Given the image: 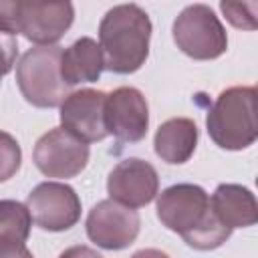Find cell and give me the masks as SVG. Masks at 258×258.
I'll use <instances>...</instances> for the list:
<instances>
[{
  "mask_svg": "<svg viewBox=\"0 0 258 258\" xmlns=\"http://www.w3.org/2000/svg\"><path fill=\"white\" fill-rule=\"evenodd\" d=\"M131 258H169L165 252L157 250V248H145V250H139L135 252Z\"/></svg>",
  "mask_w": 258,
  "mask_h": 258,
  "instance_id": "cell-22",
  "label": "cell"
},
{
  "mask_svg": "<svg viewBox=\"0 0 258 258\" xmlns=\"http://www.w3.org/2000/svg\"><path fill=\"white\" fill-rule=\"evenodd\" d=\"M105 125L117 141L135 143L147 135L149 107L141 91L133 87H119L107 95Z\"/></svg>",
  "mask_w": 258,
  "mask_h": 258,
  "instance_id": "cell-10",
  "label": "cell"
},
{
  "mask_svg": "<svg viewBox=\"0 0 258 258\" xmlns=\"http://www.w3.org/2000/svg\"><path fill=\"white\" fill-rule=\"evenodd\" d=\"M60 54L62 48L50 44L32 46L20 56L16 64V83L26 103L50 109L60 107L71 95L69 85L60 77Z\"/></svg>",
  "mask_w": 258,
  "mask_h": 258,
  "instance_id": "cell-5",
  "label": "cell"
},
{
  "mask_svg": "<svg viewBox=\"0 0 258 258\" xmlns=\"http://www.w3.org/2000/svg\"><path fill=\"white\" fill-rule=\"evenodd\" d=\"M157 218L196 250H214L232 234L214 214L210 196L196 183H175L163 189L157 200Z\"/></svg>",
  "mask_w": 258,
  "mask_h": 258,
  "instance_id": "cell-1",
  "label": "cell"
},
{
  "mask_svg": "<svg viewBox=\"0 0 258 258\" xmlns=\"http://www.w3.org/2000/svg\"><path fill=\"white\" fill-rule=\"evenodd\" d=\"M171 32L177 48L196 60L218 58L228 48L224 26L206 4L185 6L175 18Z\"/></svg>",
  "mask_w": 258,
  "mask_h": 258,
  "instance_id": "cell-6",
  "label": "cell"
},
{
  "mask_svg": "<svg viewBox=\"0 0 258 258\" xmlns=\"http://www.w3.org/2000/svg\"><path fill=\"white\" fill-rule=\"evenodd\" d=\"M34 165L46 177H75L89 163V145L64 131L54 127L44 133L32 151Z\"/></svg>",
  "mask_w": 258,
  "mask_h": 258,
  "instance_id": "cell-7",
  "label": "cell"
},
{
  "mask_svg": "<svg viewBox=\"0 0 258 258\" xmlns=\"http://www.w3.org/2000/svg\"><path fill=\"white\" fill-rule=\"evenodd\" d=\"M16 54H18V42L12 34L0 30V79L10 73L14 60H16Z\"/></svg>",
  "mask_w": 258,
  "mask_h": 258,
  "instance_id": "cell-19",
  "label": "cell"
},
{
  "mask_svg": "<svg viewBox=\"0 0 258 258\" xmlns=\"http://www.w3.org/2000/svg\"><path fill=\"white\" fill-rule=\"evenodd\" d=\"M0 258H34L24 242L0 240Z\"/></svg>",
  "mask_w": 258,
  "mask_h": 258,
  "instance_id": "cell-20",
  "label": "cell"
},
{
  "mask_svg": "<svg viewBox=\"0 0 258 258\" xmlns=\"http://www.w3.org/2000/svg\"><path fill=\"white\" fill-rule=\"evenodd\" d=\"M151 20L137 4H119L105 12L99 24V48L103 64L117 75L141 69L149 54Z\"/></svg>",
  "mask_w": 258,
  "mask_h": 258,
  "instance_id": "cell-2",
  "label": "cell"
},
{
  "mask_svg": "<svg viewBox=\"0 0 258 258\" xmlns=\"http://www.w3.org/2000/svg\"><path fill=\"white\" fill-rule=\"evenodd\" d=\"M155 153L165 163H185L198 145V125L187 117H173L155 131Z\"/></svg>",
  "mask_w": 258,
  "mask_h": 258,
  "instance_id": "cell-14",
  "label": "cell"
},
{
  "mask_svg": "<svg viewBox=\"0 0 258 258\" xmlns=\"http://www.w3.org/2000/svg\"><path fill=\"white\" fill-rule=\"evenodd\" d=\"M75 18L71 2L36 0H0V30L8 34L22 32L38 46H50L64 36Z\"/></svg>",
  "mask_w": 258,
  "mask_h": 258,
  "instance_id": "cell-4",
  "label": "cell"
},
{
  "mask_svg": "<svg viewBox=\"0 0 258 258\" xmlns=\"http://www.w3.org/2000/svg\"><path fill=\"white\" fill-rule=\"evenodd\" d=\"M157 187L159 177L155 167L139 157L119 161L107 177L109 200L133 210L147 206L157 196Z\"/></svg>",
  "mask_w": 258,
  "mask_h": 258,
  "instance_id": "cell-12",
  "label": "cell"
},
{
  "mask_svg": "<svg viewBox=\"0 0 258 258\" xmlns=\"http://www.w3.org/2000/svg\"><path fill=\"white\" fill-rule=\"evenodd\" d=\"M206 125L218 147L230 151L250 147L258 137L256 89L230 87L222 91L208 113Z\"/></svg>",
  "mask_w": 258,
  "mask_h": 258,
  "instance_id": "cell-3",
  "label": "cell"
},
{
  "mask_svg": "<svg viewBox=\"0 0 258 258\" xmlns=\"http://www.w3.org/2000/svg\"><path fill=\"white\" fill-rule=\"evenodd\" d=\"M105 64H103V52L97 44V40L83 36L75 40L69 48H62L60 54V77L62 81L73 87L79 83H93L101 77Z\"/></svg>",
  "mask_w": 258,
  "mask_h": 258,
  "instance_id": "cell-15",
  "label": "cell"
},
{
  "mask_svg": "<svg viewBox=\"0 0 258 258\" xmlns=\"http://www.w3.org/2000/svg\"><path fill=\"white\" fill-rule=\"evenodd\" d=\"M139 214L113 200L97 202L87 216V236L105 250H123L139 234Z\"/></svg>",
  "mask_w": 258,
  "mask_h": 258,
  "instance_id": "cell-9",
  "label": "cell"
},
{
  "mask_svg": "<svg viewBox=\"0 0 258 258\" xmlns=\"http://www.w3.org/2000/svg\"><path fill=\"white\" fill-rule=\"evenodd\" d=\"M20 161L22 151L18 141L10 133L0 131V181L10 179L20 169Z\"/></svg>",
  "mask_w": 258,
  "mask_h": 258,
  "instance_id": "cell-17",
  "label": "cell"
},
{
  "mask_svg": "<svg viewBox=\"0 0 258 258\" xmlns=\"http://www.w3.org/2000/svg\"><path fill=\"white\" fill-rule=\"evenodd\" d=\"M220 10L236 28H246V30L256 28L258 2H220Z\"/></svg>",
  "mask_w": 258,
  "mask_h": 258,
  "instance_id": "cell-18",
  "label": "cell"
},
{
  "mask_svg": "<svg viewBox=\"0 0 258 258\" xmlns=\"http://www.w3.org/2000/svg\"><path fill=\"white\" fill-rule=\"evenodd\" d=\"M32 218L26 204L14 200H0V240L26 242Z\"/></svg>",
  "mask_w": 258,
  "mask_h": 258,
  "instance_id": "cell-16",
  "label": "cell"
},
{
  "mask_svg": "<svg viewBox=\"0 0 258 258\" xmlns=\"http://www.w3.org/2000/svg\"><path fill=\"white\" fill-rule=\"evenodd\" d=\"M58 258H103V256H101L97 250L79 244V246H71V248H67L64 252H60Z\"/></svg>",
  "mask_w": 258,
  "mask_h": 258,
  "instance_id": "cell-21",
  "label": "cell"
},
{
  "mask_svg": "<svg viewBox=\"0 0 258 258\" xmlns=\"http://www.w3.org/2000/svg\"><path fill=\"white\" fill-rule=\"evenodd\" d=\"M26 208L32 222L48 232L73 228L81 218V200L77 191L58 181L38 183L26 198Z\"/></svg>",
  "mask_w": 258,
  "mask_h": 258,
  "instance_id": "cell-8",
  "label": "cell"
},
{
  "mask_svg": "<svg viewBox=\"0 0 258 258\" xmlns=\"http://www.w3.org/2000/svg\"><path fill=\"white\" fill-rule=\"evenodd\" d=\"M210 204L218 220L230 230L254 226L258 220L256 198L244 185H238V183L218 185L214 196L210 198Z\"/></svg>",
  "mask_w": 258,
  "mask_h": 258,
  "instance_id": "cell-13",
  "label": "cell"
},
{
  "mask_svg": "<svg viewBox=\"0 0 258 258\" xmlns=\"http://www.w3.org/2000/svg\"><path fill=\"white\" fill-rule=\"evenodd\" d=\"M105 103L107 95L95 89H81L71 93L60 105V125L64 131L81 139L83 143H95L105 139Z\"/></svg>",
  "mask_w": 258,
  "mask_h": 258,
  "instance_id": "cell-11",
  "label": "cell"
}]
</instances>
